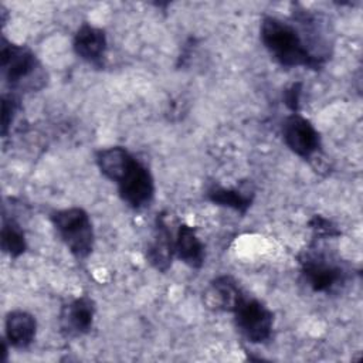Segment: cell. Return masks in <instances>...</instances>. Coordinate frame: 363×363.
<instances>
[{
  "mask_svg": "<svg viewBox=\"0 0 363 363\" xmlns=\"http://www.w3.org/2000/svg\"><path fill=\"white\" fill-rule=\"evenodd\" d=\"M259 38L269 55L285 68L303 67L318 71L326 64L311 51L299 28L275 16L262 17Z\"/></svg>",
  "mask_w": 363,
  "mask_h": 363,
  "instance_id": "obj_1",
  "label": "cell"
},
{
  "mask_svg": "<svg viewBox=\"0 0 363 363\" xmlns=\"http://www.w3.org/2000/svg\"><path fill=\"white\" fill-rule=\"evenodd\" d=\"M6 340L14 349H27L35 339L37 320L27 311H11L6 316Z\"/></svg>",
  "mask_w": 363,
  "mask_h": 363,
  "instance_id": "obj_13",
  "label": "cell"
},
{
  "mask_svg": "<svg viewBox=\"0 0 363 363\" xmlns=\"http://www.w3.org/2000/svg\"><path fill=\"white\" fill-rule=\"evenodd\" d=\"M72 48L82 61L101 68L108 48L106 34L96 26L82 23L74 34Z\"/></svg>",
  "mask_w": 363,
  "mask_h": 363,
  "instance_id": "obj_10",
  "label": "cell"
},
{
  "mask_svg": "<svg viewBox=\"0 0 363 363\" xmlns=\"http://www.w3.org/2000/svg\"><path fill=\"white\" fill-rule=\"evenodd\" d=\"M17 109H18V99L13 94L3 95V99H1V133H3V136L7 135V130L14 121Z\"/></svg>",
  "mask_w": 363,
  "mask_h": 363,
  "instance_id": "obj_17",
  "label": "cell"
},
{
  "mask_svg": "<svg viewBox=\"0 0 363 363\" xmlns=\"http://www.w3.org/2000/svg\"><path fill=\"white\" fill-rule=\"evenodd\" d=\"M285 145L296 156L312 160L320 152V136L309 119L301 113H291L282 122Z\"/></svg>",
  "mask_w": 363,
  "mask_h": 363,
  "instance_id": "obj_7",
  "label": "cell"
},
{
  "mask_svg": "<svg viewBox=\"0 0 363 363\" xmlns=\"http://www.w3.org/2000/svg\"><path fill=\"white\" fill-rule=\"evenodd\" d=\"M302 94V82H294L284 91V104L288 109L292 111V113H296L299 111V101Z\"/></svg>",
  "mask_w": 363,
  "mask_h": 363,
  "instance_id": "obj_19",
  "label": "cell"
},
{
  "mask_svg": "<svg viewBox=\"0 0 363 363\" xmlns=\"http://www.w3.org/2000/svg\"><path fill=\"white\" fill-rule=\"evenodd\" d=\"M50 220L68 251L78 259L86 258L94 250V227L89 214L81 207L55 210Z\"/></svg>",
  "mask_w": 363,
  "mask_h": 363,
  "instance_id": "obj_3",
  "label": "cell"
},
{
  "mask_svg": "<svg viewBox=\"0 0 363 363\" xmlns=\"http://www.w3.org/2000/svg\"><path fill=\"white\" fill-rule=\"evenodd\" d=\"M301 274L306 285L315 292L329 294L346 279L342 265L316 248H308L298 255Z\"/></svg>",
  "mask_w": 363,
  "mask_h": 363,
  "instance_id": "obj_4",
  "label": "cell"
},
{
  "mask_svg": "<svg viewBox=\"0 0 363 363\" xmlns=\"http://www.w3.org/2000/svg\"><path fill=\"white\" fill-rule=\"evenodd\" d=\"M206 197L217 206L228 207L240 214H245L254 201L255 189L254 184L248 180L240 182V184L234 187H223L218 184H213L207 189Z\"/></svg>",
  "mask_w": 363,
  "mask_h": 363,
  "instance_id": "obj_12",
  "label": "cell"
},
{
  "mask_svg": "<svg viewBox=\"0 0 363 363\" xmlns=\"http://www.w3.org/2000/svg\"><path fill=\"white\" fill-rule=\"evenodd\" d=\"M244 296L245 294L231 275H218L206 288L203 302L211 311L233 313Z\"/></svg>",
  "mask_w": 363,
  "mask_h": 363,
  "instance_id": "obj_11",
  "label": "cell"
},
{
  "mask_svg": "<svg viewBox=\"0 0 363 363\" xmlns=\"http://www.w3.org/2000/svg\"><path fill=\"white\" fill-rule=\"evenodd\" d=\"M116 186L122 201L133 210H142L153 201L155 179L150 170L138 159Z\"/></svg>",
  "mask_w": 363,
  "mask_h": 363,
  "instance_id": "obj_6",
  "label": "cell"
},
{
  "mask_svg": "<svg viewBox=\"0 0 363 363\" xmlns=\"http://www.w3.org/2000/svg\"><path fill=\"white\" fill-rule=\"evenodd\" d=\"M233 313L238 332L248 342L265 343L271 339L274 313L264 302L257 298H248L245 295Z\"/></svg>",
  "mask_w": 363,
  "mask_h": 363,
  "instance_id": "obj_5",
  "label": "cell"
},
{
  "mask_svg": "<svg viewBox=\"0 0 363 363\" xmlns=\"http://www.w3.org/2000/svg\"><path fill=\"white\" fill-rule=\"evenodd\" d=\"M1 74L13 91H40L47 84V72L37 55L27 47L1 38Z\"/></svg>",
  "mask_w": 363,
  "mask_h": 363,
  "instance_id": "obj_2",
  "label": "cell"
},
{
  "mask_svg": "<svg viewBox=\"0 0 363 363\" xmlns=\"http://www.w3.org/2000/svg\"><path fill=\"white\" fill-rule=\"evenodd\" d=\"M95 312L96 306L92 298L86 295L74 298L61 308L58 318L61 333L67 337L86 335L94 325Z\"/></svg>",
  "mask_w": 363,
  "mask_h": 363,
  "instance_id": "obj_8",
  "label": "cell"
},
{
  "mask_svg": "<svg viewBox=\"0 0 363 363\" xmlns=\"http://www.w3.org/2000/svg\"><path fill=\"white\" fill-rule=\"evenodd\" d=\"M135 160L136 157L123 146H109L95 153L99 172L113 183H118L125 176Z\"/></svg>",
  "mask_w": 363,
  "mask_h": 363,
  "instance_id": "obj_14",
  "label": "cell"
},
{
  "mask_svg": "<svg viewBox=\"0 0 363 363\" xmlns=\"http://www.w3.org/2000/svg\"><path fill=\"white\" fill-rule=\"evenodd\" d=\"M308 225L313 230L316 237H336L340 234V231L336 228L335 224H332V221L318 214L309 220Z\"/></svg>",
  "mask_w": 363,
  "mask_h": 363,
  "instance_id": "obj_18",
  "label": "cell"
},
{
  "mask_svg": "<svg viewBox=\"0 0 363 363\" xmlns=\"http://www.w3.org/2000/svg\"><path fill=\"white\" fill-rule=\"evenodd\" d=\"M174 255V237L166 221V213H157L153 224L152 240L146 248V259L156 271L164 274L172 267Z\"/></svg>",
  "mask_w": 363,
  "mask_h": 363,
  "instance_id": "obj_9",
  "label": "cell"
},
{
  "mask_svg": "<svg viewBox=\"0 0 363 363\" xmlns=\"http://www.w3.org/2000/svg\"><path fill=\"white\" fill-rule=\"evenodd\" d=\"M1 250L11 258H17L27 250V241L21 225L14 218L3 217L1 224Z\"/></svg>",
  "mask_w": 363,
  "mask_h": 363,
  "instance_id": "obj_16",
  "label": "cell"
},
{
  "mask_svg": "<svg viewBox=\"0 0 363 363\" xmlns=\"http://www.w3.org/2000/svg\"><path fill=\"white\" fill-rule=\"evenodd\" d=\"M176 257L193 269H199L204 264V245L196 234V230L187 224H180L174 237Z\"/></svg>",
  "mask_w": 363,
  "mask_h": 363,
  "instance_id": "obj_15",
  "label": "cell"
}]
</instances>
